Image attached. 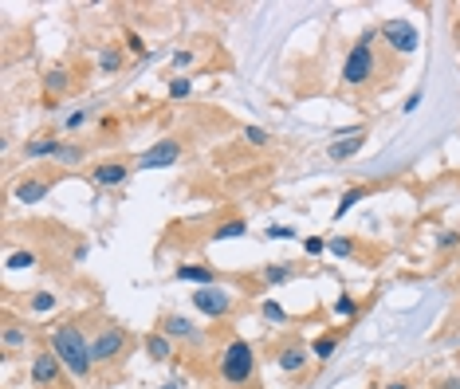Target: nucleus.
Wrapping results in <instances>:
<instances>
[{"label":"nucleus","instance_id":"nucleus-30","mask_svg":"<svg viewBox=\"0 0 460 389\" xmlns=\"http://www.w3.org/2000/svg\"><path fill=\"white\" fill-rule=\"evenodd\" d=\"M327 248L334 252V256H354V240H351V236H334Z\"/></svg>","mask_w":460,"mask_h":389},{"label":"nucleus","instance_id":"nucleus-2","mask_svg":"<svg viewBox=\"0 0 460 389\" xmlns=\"http://www.w3.org/2000/svg\"><path fill=\"white\" fill-rule=\"evenodd\" d=\"M378 28H366L354 40L351 55H346V63H342V83L346 87H366V83H374V75H378Z\"/></svg>","mask_w":460,"mask_h":389},{"label":"nucleus","instance_id":"nucleus-31","mask_svg":"<svg viewBox=\"0 0 460 389\" xmlns=\"http://www.w3.org/2000/svg\"><path fill=\"white\" fill-rule=\"evenodd\" d=\"M244 142H248V146H268V130H260V126H244Z\"/></svg>","mask_w":460,"mask_h":389},{"label":"nucleus","instance_id":"nucleus-11","mask_svg":"<svg viewBox=\"0 0 460 389\" xmlns=\"http://www.w3.org/2000/svg\"><path fill=\"white\" fill-rule=\"evenodd\" d=\"M87 177L95 185H102V189H119V185H126L130 170H126V161H99V165H90Z\"/></svg>","mask_w":460,"mask_h":389},{"label":"nucleus","instance_id":"nucleus-39","mask_svg":"<svg viewBox=\"0 0 460 389\" xmlns=\"http://www.w3.org/2000/svg\"><path fill=\"white\" fill-rule=\"evenodd\" d=\"M437 389H460V378H449V381H440Z\"/></svg>","mask_w":460,"mask_h":389},{"label":"nucleus","instance_id":"nucleus-15","mask_svg":"<svg viewBox=\"0 0 460 389\" xmlns=\"http://www.w3.org/2000/svg\"><path fill=\"white\" fill-rule=\"evenodd\" d=\"M173 280L197 283V287H212V283H217V271H212L209 264H181V268L173 271Z\"/></svg>","mask_w":460,"mask_h":389},{"label":"nucleus","instance_id":"nucleus-12","mask_svg":"<svg viewBox=\"0 0 460 389\" xmlns=\"http://www.w3.org/2000/svg\"><path fill=\"white\" fill-rule=\"evenodd\" d=\"M51 181H55V177H36V173H28V177H20V181H16L12 197L20 200V205H40V200L48 197Z\"/></svg>","mask_w":460,"mask_h":389},{"label":"nucleus","instance_id":"nucleus-6","mask_svg":"<svg viewBox=\"0 0 460 389\" xmlns=\"http://www.w3.org/2000/svg\"><path fill=\"white\" fill-rule=\"evenodd\" d=\"M271 362L283 369V374H303L311 366V350L303 339H283V342H271Z\"/></svg>","mask_w":460,"mask_h":389},{"label":"nucleus","instance_id":"nucleus-42","mask_svg":"<svg viewBox=\"0 0 460 389\" xmlns=\"http://www.w3.org/2000/svg\"><path fill=\"white\" fill-rule=\"evenodd\" d=\"M456 319H460V303H456Z\"/></svg>","mask_w":460,"mask_h":389},{"label":"nucleus","instance_id":"nucleus-26","mask_svg":"<svg viewBox=\"0 0 460 389\" xmlns=\"http://www.w3.org/2000/svg\"><path fill=\"white\" fill-rule=\"evenodd\" d=\"M358 307H362V303L354 299V295H339V299L330 303V310H334L339 319H354V315H358Z\"/></svg>","mask_w":460,"mask_h":389},{"label":"nucleus","instance_id":"nucleus-13","mask_svg":"<svg viewBox=\"0 0 460 389\" xmlns=\"http://www.w3.org/2000/svg\"><path fill=\"white\" fill-rule=\"evenodd\" d=\"M71 90V67H48L43 71V95H48V102H55V99H63Z\"/></svg>","mask_w":460,"mask_h":389},{"label":"nucleus","instance_id":"nucleus-43","mask_svg":"<svg viewBox=\"0 0 460 389\" xmlns=\"http://www.w3.org/2000/svg\"><path fill=\"white\" fill-rule=\"evenodd\" d=\"M161 389H170V385H161Z\"/></svg>","mask_w":460,"mask_h":389},{"label":"nucleus","instance_id":"nucleus-37","mask_svg":"<svg viewBox=\"0 0 460 389\" xmlns=\"http://www.w3.org/2000/svg\"><path fill=\"white\" fill-rule=\"evenodd\" d=\"M193 63H197L193 51H173V67H193Z\"/></svg>","mask_w":460,"mask_h":389},{"label":"nucleus","instance_id":"nucleus-28","mask_svg":"<svg viewBox=\"0 0 460 389\" xmlns=\"http://www.w3.org/2000/svg\"><path fill=\"white\" fill-rule=\"evenodd\" d=\"M55 303H60V295H51V291H36L28 307L36 310V315H48V310H55Z\"/></svg>","mask_w":460,"mask_h":389},{"label":"nucleus","instance_id":"nucleus-21","mask_svg":"<svg viewBox=\"0 0 460 389\" xmlns=\"http://www.w3.org/2000/svg\"><path fill=\"white\" fill-rule=\"evenodd\" d=\"M28 334L32 330L24 327V322H16L8 315V322H4V350H16V346H24V342H28Z\"/></svg>","mask_w":460,"mask_h":389},{"label":"nucleus","instance_id":"nucleus-29","mask_svg":"<svg viewBox=\"0 0 460 389\" xmlns=\"http://www.w3.org/2000/svg\"><path fill=\"white\" fill-rule=\"evenodd\" d=\"M452 248H460V232L456 228H440L437 232V252H452Z\"/></svg>","mask_w":460,"mask_h":389},{"label":"nucleus","instance_id":"nucleus-4","mask_svg":"<svg viewBox=\"0 0 460 389\" xmlns=\"http://www.w3.org/2000/svg\"><path fill=\"white\" fill-rule=\"evenodd\" d=\"M130 350V330L114 319H102L99 330L90 334V354H95V366H119Z\"/></svg>","mask_w":460,"mask_h":389},{"label":"nucleus","instance_id":"nucleus-19","mask_svg":"<svg viewBox=\"0 0 460 389\" xmlns=\"http://www.w3.org/2000/svg\"><path fill=\"white\" fill-rule=\"evenodd\" d=\"M291 275H295V264H264L260 268V283L264 287H280V283H288Z\"/></svg>","mask_w":460,"mask_h":389},{"label":"nucleus","instance_id":"nucleus-9","mask_svg":"<svg viewBox=\"0 0 460 389\" xmlns=\"http://www.w3.org/2000/svg\"><path fill=\"white\" fill-rule=\"evenodd\" d=\"M181 158V138H161L138 158V170H165Z\"/></svg>","mask_w":460,"mask_h":389},{"label":"nucleus","instance_id":"nucleus-33","mask_svg":"<svg viewBox=\"0 0 460 389\" xmlns=\"http://www.w3.org/2000/svg\"><path fill=\"white\" fill-rule=\"evenodd\" d=\"M303 252H307V256H323V252H327V240L307 236V240H303Z\"/></svg>","mask_w":460,"mask_h":389},{"label":"nucleus","instance_id":"nucleus-17","mask_svg":"<svg viewBox=\"0 0 460 389\" xmlns=\"http://www.w3.org/2000/svg\"><path fill=\"white\" fill-rule=\"evenodd\" d=\"M362 146H366V130H362V134H351V138H334L327 153H330L334 161H346V158H354Z\"/></svg>","mask_w":460,"mask_h":389},{"label":"nucleus","instance_id":"nucleus-14","mask_svg":"<svg viewBox=\"0 0 460 389\" xmlns=\"http://www.w3.org/2000/svg\"><path fill=\"white\" fill-rule=\"evenodd\" d=\"M60 150H63V142H60V134H36L32 142H24V158H60Z\"/></svg>","mask_w":460,"mask_h":389},{"label":"nucleus","instance_id":"nucleus-8","mask_svg":"<svg viewBox=\"0 0 460 389\" xmlns=\"http://www.w3.org/2000/svg\"><path fill=\"white\" fill-rule=\"evenodd\" d=\"M28 374H32V385L36 389H63V374H67V369H63V362L55 358L51 350H36Z\"/></svg>","mask_w":460,"mask_h":389},{"label":"nucleus","instance_id":"nucleus-34","mask_svg":"<svg viewBox=\"0 0 460 389\" xmlns=\"http://www.w3.org/2000/svg\"><path fill=\"white\" fill-rule=\"evenodd\" d=\"M126 48H130L134 55H150V51H146V43H142V36H138V32H126Z\"/></svg>","mask_w":460,"mask_h":389},{"label":"nucleus","instance_id":"nucleus-7","mask_svg":"<svg viewBox=\"0 0 460 389\" xmlns=\"http://www.w3.org/2000/svg\"><path fill=\"white\" fill-rule=\"evenodd\" d=\"M193 307H197L201 315H209V319H229L232 310H236V299H232V291H224L220 283H212V287L193 291Z\"/></svg>","mask_w":460,"mask_h":389},{"label":"nucleus","instance_id":"nucleus-41","mask_svg":"<svg viewBox=\"0 0 460 389\" xmlns=\"http://www.w3.org/2000/svg\"><path fill=\"white\" fill-rule=\"evenodd\" d=\"M386 389H410V385H405V381H390Z\"/></svg>","mask_w":460,"mask_h":389},{"label":"nucleus","instance_id":"nucleus-35","mask_svg":"<svg viewBox=\"0 0 460 389\" xmlns=\"http://www.w3.org/2000/svg\"><path fill=\"white\" fill-rule=\"evenodd\" d=\"M264 236H268V240H291V236H295V232H291L288 224H271V228L264 232Z\"/></svg>","mask_w":460,"mask_h":389},{"label":"nucleus","instance_id":"nucleus-32","mask_svg":"<svg viewBox=\"0 0 460 389\" xmlns=\"http://www.w3.org/2000/svg\"><path fill=\"white\" fill-rule=\"evenodd\" d=\"M193 95V83L189 79H173L170 83V99H189Z\"/></svg>","mask_w":460,"mask_h":389},{"label":"nucleus","instance_id":"nucleus-23","mask_svg":"<svg viewBox=\"0 0 460 389\" xmlns=\"http://www.w3.org/2000/svg\"><path fill=\"white\" fill-rule=\"evenodd\" d=\"M122 63H126V55H122V48H114V43H107V48L99 51V67L107 71V75L122 71Z\"/></svg>","mask_w":460,"mask_h":389},{"label":"nucleus","instance_id":"nucleus-1","mask_svg":"<svg viewBox=\"0 0 460 389\" xmlns=\"http://www.w3.org/2000/svg\"><path fill=\"white\" fill-rule=\"evenodd\" d=\"M48 350L63 362L75 381H87L95 374V354H90V339L83 334L79 322H60V327L48 330Z\"/></svg>","mask_w":460,"mask_h":389},{"label":"nucleus","instance_id":"nucleus-40","mask_svg":"<svg viewBox=\"0 0 460 389\" xmlns=\"http://www.w3.org/2000/svg\"><path fill=\"white\" fill-rule=\"evenodd\" d=\"M452 40H456V48H460V16L452 20Z\"/></svg>","mask_w":460,"mask_h":389},{"label":"nucleus","instance_id":"nucleus-24","mask_svg":"<svg viewBox=\"0 0 460 389\" xmlns=\"http://www.w3.org/2000/svg\"><path fill=\"white\" fill-rule=\"evenodd\" d=\"M260 315H264V322H271V327H288V310H283L276 299H264L260 303Z\"/></svg>","mask_w":460,"mask_h":389},{"label":"nucleus","instance_id":"nucleus-38","mask_svg":"<svg viewBox=\"0 0 460 389\" xmlns=\"http://www.w3.org/2000/svg\"><path fill=\"white\" fill-rule=\"evenodd\" d=\"M417 107H421V90H413L410 99H405V107H401V110H405V114H410V110H417Z\"/></svg>","mask_w":460,"mask_h":389},{"label":"nucleus","instance_id":"nucleus-18","mask_svg":"<svg viewBox=\"0 0 460 389\" xmlns=\"http://www.w3.org/2000/svg\"><path fill=\"white\" fill-rule=\"evenodd\" d=\"M342 334H346V330H342V327H334V330H327V334H319V339L311 342V354H315V358H319V362H330V354L339 350Z\"/></svg>","mask_w":460,"mask_h":389},{"label":"nucleus","instance_id":"nucleus-22","mask_svg":"<svg viewBox=\"0 0 460 389\" xmlns=\"http://www.w3.org/2000/svg\"><path fill=\"white\" fill-rule=\"evenodd\" d=\"M244 232H248V220L232 217V220H224V224H217L209 240H236V236H244Z\"/></svg>","mask_w":460,"mask_h":389},{"label":"nucleus","instance_id":"nucleus-10","mask_svg":"<svg viewBox=\"0 0 460 389\" xmlns=\"http://www.w3.org/2000/svg\"><path fill=\"white\" fill-rule=\"evenodd\" d=\"M158 330L165 334V339H173V342H189V346H197V342H201V330L193 327L185 315H161Z\"/></svg>","mask_w":460,"mask_h":389},{"label":"nucleus","instance_id":"nucleus-5","mask_svg":"<svg viewBox=\"0 0 460 389\" xmlns=\"http://www.w3.org/2000/svg\"><path fill=\"white\" fill-rule=\"evenodd\" d=\"M378 36H381L386 43H390V51H398V55H413V51L421 48L417 28H413L410 20H401V16H390V20H381Z\"/></svg>","mask_w":460,"mask_h":389},{"label":"nucleus","instance_id":"nucleus-3","mask_svg":"<svg viewBox=\"0 0 460 389\" xmlns=\"http://www.w3.org/2000/svg\"><path fill=\"white\" fill-rule=\"evenodd\" d=\"M217 374L224 385H236V389L252 385V378H256V346L244 339H229L217 358Z\"/></svg>","mask_w":460,"mask_h":389},{"label":"nucleus","instance_id":"nucleus-20","mask_svg":"<svg viewBox=\"0 0 460 389\" xmlns=\"http://www.w3.org/2000/svg\"><path fill=\"white\" fill-rule=\"evenodd\" d=\"M366 197H370V185H351V189L339 197V205H334V220H342L354 205H358V200H366Z\"/></svg>","mask_w":460,"mask_h":389},{"label":"nucleus","instance_id":"nucleus-16","mask_svg":"<svg viewBox=\"0 0 460 389\" xmlns=\"http://www.w3.org/2000/svg\"><path fill=\"white\" fill-rule=\"evenodd\" d=\"M142 346H146V354H150L154 362H170L173 358V339H165L161 330H150V334L142 339Z\"/></svg>","mask_w":460,"mask_h":389},{"label":"nucleus","instance_id":"nucleus-27","mask_svg":"<svg viewBox=\"0 0 460 389\" xmlns=\"http://www.w3.org/2000/svg\"><path fill=\"white\" fill-rule=\"evenodd\" d=\"M4 268H8V271H28V268H36V252H12V256L4 259Z\"/></svg>","mask_w":460,"mask_h":389},{"label":"nucleus","instance_id":"nucleus-36","mask_svg":"<svg viewBox=\"0 0 460 389\" xmlns=\"http://www.w3.org/2000/svg\"><path fill=\"white\" fill-rule=\"evenodd\" d=\"M87 118H90V110H75V114H67V130H79V126H87Z\"/></svg>","mask_w":460,"mask_h":389},{"label":"nucleus","instance_id":"nucleus-25","mask_svg":"<svg viewBox=\"0 0 460 389\" xmlns=\"http://www.w3.org/2000/svg\"><path fill=\"white\" fill-rule=\"evenodd\" d=\"M87 158V146H79V142H63V150H60V165H79V161Z\"/></svg>","mask_w":460,"mask_h":389}]
</instances>
